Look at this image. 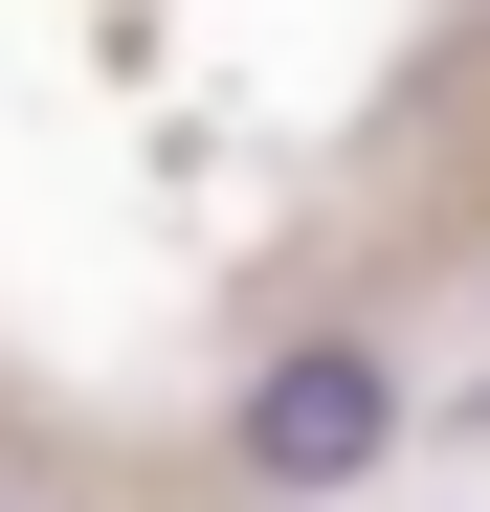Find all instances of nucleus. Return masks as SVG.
<instances>
[{
	"label": "nucleus",
	"instance_id": "nucleus-1",
	"mask_svg": "<svg viewBox=\"0 0 490 512\" xmlns=\"http://www.w3.org/2000/svg\"><path fill=\"white\" fill-rule=\"evenodd\" d=\"M379 446H401V357H379V334H290V357L223 401V468L268 490V512H335Z\"/></svg>",
	"mask_w": 490,
	"mask_h": 512
}]
</instances>
